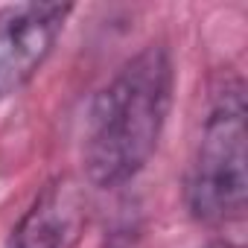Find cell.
<instances>
[{"label":"cell","mask_w":248,"mask_h":248,"mask_svg":"<svg viewBox=\"0 0 248 248\" xmlns=\"http://www.w3.org/2000/svg\"><path fill=\"white\" fill-rule=\"evenodd\" d=\"M70 12L73 6L67 3H15L0 9V99L35 76Z\"/></svg>","instance_id":"3957f363"},{"label":"cell","mask_w":248,"mask_h":248,"mask_svg":"<svg viewBox=\"0 0 248 248\" xmlns=\"http://www.w3.org/2000/svg\"><path fill=\"white\" fill-rule=\"evenodd\" d=\"M245 99L233 82L216 93L204 120L202 140L187 172V207L204 225H231L245 216L248 155H245Z\"/></svg>","instance_id":"7a4b0ae2"},{"label":"cell","mask_w":248,"mask_h":248,"mask_svg":"<svg viewBox=\"0 0 248 248\" xmlns=\"http://www.w3.org/2000/svg\"><path fill=\"white\" fill-rule=\"evenodd\" d=\"M88 225V199L76 178L50 181L12 231L9 248H76Z\"/></svg>","instance_id":"277c9868"},{"label":"cell","mask_w":248,"mask_h":248,"mask_svg":"<svg viewBox=\"0 0 248 248\" xmlns=\"http://www.w3.org/2000/svg\"><path fill=\"white\" fill-rule=\"evenodd\" d=\"M172 102V62L149 44L96 93L85 126V175L96 187L135 178L152 158Z\"/></svg>","instance_id":"6da1fadb"}]
</instances>
